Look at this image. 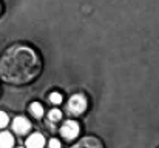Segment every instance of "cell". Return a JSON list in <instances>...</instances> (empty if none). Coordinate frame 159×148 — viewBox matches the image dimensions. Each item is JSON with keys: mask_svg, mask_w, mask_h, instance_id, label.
I'll use <instances>...</instances> for the list:
<instances>
[{"mask_svg": "<svg viewBox=\"0 0 159 148\" xmlns=\"http://www.w3.org/2000/svg\"><path fill=\"white\" fill-rule=\"evenodd\" d=\"M40 71V59L30 47L16 45L0 59V76L11 83L31 82Z\"/></svg>", "mask_w": 159, "mask_h": 148, "instance_id": "cell-1", "label": "cell"}, {"mask_svg": "<svg viewBox=\"0 0 159 148\" xmlns=\"http://www.w3.org/2000/svg\"><path fill=\"white\" fill-rule=\"evenodd\" d=\"M66 108H68V113L76 114V116L80 114V113H84L87 110V97L84 94H74V96H71V99L68 100Z\"/></svg>", "mask_w": 159, "mask_h": 148, "instance_id": "cell-2", "label": "cell"}, {"mask_svg": "<svg viewBox=\"0 0 159 148\" xmlns=\"http://www.w3.org/2000/svg\"><path fill=\"white\" fill-rule=\"evenodd\" d=\"M60 134L65 137V139H74L77 134H79V123L74 122V120H66L62 128H60Z\"/></svg>", "mask_w": 159, "mask_h": 148, "instance_id": "cell-3", "label": "cell"}, {"mask_svg": "<svg viewBox=\"0 0 159 148\" xmlns=\"http://www.w3.org/2000/svg\"><path fill=\"white\" fill-rule=\"evenodd\" d=\"M30 128H31V122L26 117H23V116H19V117H16L12 120V130L17 134H25V133L30 131Z\"/></svg>", "mask_w": 159, "mask_h": 148, "instance_id": "cell-4", "label": "cell"}, {"mask_svg": "<svg viewBox=\"0 0 159 148\" xmlns=\"http://www.w3.org/2000/svg\"><path fill=\"white\" fill-rule=\"evenodd\" d=\"M45 139L40 133H34L26 139V148H43Z\"/></svg>", "mask_w": 159, "mask_h": 148, "instance_id": "cell-5", "label": "cell"}, {"mask_svg": "<svg viewBox=\"0 0 159 148\" xmlns=\"http://www.w3.org/2000/svg\"><path fill=\"white\" fill-rule=\"evenodd\" d=\"M73 148H102V144L96 137H85L79 144H76Z\"/></svg>", "mask_w": 159, "mask_h": 148, "instance_id": "cell-6", "label": "cell"}, {"mask_svg": "<svg viewBox=\"0 0 159 148\" xmlns=\"http://www.w3.org/2000/svg\"><path fill=\"white\" fill-rule=\"evenodd\" d=\"M14 145V137L8 131L0 133V148H12Z\"/></svg>", "mask_w": 159, "mask_h": 148, "instance_id": "cell-7", "label": "cell"}, {"mask_svg": "<svg viewBox=\"0 0 159 148\" xmlns=\"http://www.w3.org/2000/svg\"><path fill=\"white\" fill-rule=\"evenodd\" d=\"M30 111H31V114H33L34 117H42V116H43V106H42L39 102L31 103V105H30Z\"/></svg>", "mask_w": 159, "mask_h": 148, "instance_id": "cell-8", "label": "cell"}, {"mask_svg": "<svg viewBox=\"0 0 159 148\" xmlns=\"http://www.w3.org/2000/svg\"><path fill=\"white\" fill-rule=\"evenodd\" d=\"M60 117H62V113H60L59 110H51L50 114H48V119H50L51 122H59Z\"/></svg>", "mask_w": 159, "mask_h": 148, "instance_id": "cell-9", "label": "cell"}, {"mask_svg": "<svg viewBox=\"0 0 159 148\" xmlns=\"http://www.w3.org/2000/svg\"><path fill=\"white\" fill-rule=\"evenodd\" d=\"M50 102L54 103V105L60 103V102H62V94H59V93H51V94H50Z\"/></svg>", "mask_w": 159, "mask_h": 148, "instance_id": "cell-10", "label": "cell"}, {"mask_svg": "<svg viewBox=\"0 0 159 148\" xmlns=\"http://www.w3.org/2000/svg\"><path fill=\"white\" fill-rule=\"evenodd\" d=\"M6 125H8V116H6V113L0 111V128H5Z\"/></svg>", "mask_w": 159, "mask_h": 148, "instance_id": "cell-11", "label": "cell"}, {"mask_svg": "<svg viewBox=\"0 0 159 148\" xmlns=\"http://www.w3.org/2000/svg\"><path fill=\"white\" fill-rule=\"evenodd\" d=\"M48 148H60V142L57 139H51L48 144Z\"/></svg>", "mask_w": 159, "mask_h": 148, "instance_id": "cell-12", "label": "cell"}]
</instances>
